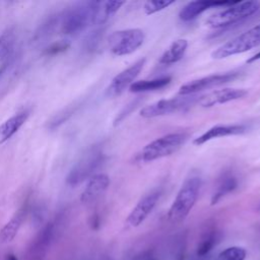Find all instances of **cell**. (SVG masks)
<instances>
[{
    "label": "cell",
    "instance_id": "4",
    "mask_svg": "<svg viewBox=\"0 0 260 260\" xmlns=\"http://www.w3.org/2000/svg\"><path fill=\"white\" fill-rule=\"evenodd\" d=\"M259 9V1L234 2L233 4L223 7L222 10L211 14L206 19V24L212 28H222L231 26L252 16Z\"/></svg>",
    "mask_w": 260,
    "mask_h": 260
},
{
    "label": "cell",
    "instance_id": "20",
    "mask_svg": "<svg viewBox=\"0 0 260 260\" xmlns=\"http://www.w3.org/2000/svg\"><path fill=\"white\" fill-rule=\"evenodd\" d=\"M27 213V205H23L20 207L15 214L7 221L4 226L0 231V241L2 243H9L11 242L15 236L17 235L24 218Z\"/></svg>",
    "mask_w": 260,
    "mask_h": 260
},
{
    "label": "cell",
    "instance_id": "26",
    "mask_svg": "<svg viewBox=\"0 0 260 260\" xmlns=\"http://www.w3.org/2000/svg\"><path fill=\"white\" fill-rule=\"evenodd\" d=\"M70 47V43L66 40H60L58 42H55L53 44H51L50 46H48L43 54L45 56H55V55H58L60 53H63L65 52L68 48Z\"/></svg>",
    "mask_w": 260,
    "mask_h": 260
},
{
    "label": "cell",
    "instance_id": "19",
    "mask_svg": "<svg viewBox=\"0 0 260 260\" xmlns=\"http://www.w3.org/2000/svg\"><path fill=\"white\" fill-rule=\"evenodd\" d=\"M60 20H61V13H55L49 15L47 18L43 20V22L38 26L36 29L31 42L36 45H40L44 42H46L48 39H50L58 26H60Z\"/></svg>",
    "mask_w": 260,
    "mask_h": 260
},
{
    "label": "cell",
    "instance_id": "24",
    "mask_svg": "<svg viewBox=\"0 0 260 260\" xmlns=\"http://www.w3.org/2000/svg\"><path fill=\"white\" fill-rule=\"evenodd\" d=\"M247 252L241 247H229L219 253L217 260H245Z\"/></svg>",
    "mask_w": 260,
    "mask_h": 260
},
{
    "label": "cell",
    "instance_id": "22",
    "mask_svg": "<svg viewBox=\"0 0 260 260\" xmlns=\"http://www.w3.org/2000/svg\"><path fill=\"white\" fill-rule=\"evenodd\" d=\"M188 48V42L184 39L174 41L170 47L162 53L158 62L162 65H171L179 62L185 55Z\"/></svg>",
    "mask_w": 260,
    "mask_h": 260
},
{
    "label": "cell",
    "instance_id": "18",
    "mask_svg": "<svg viewBox=\"0 0 260 260\" xmlns=\"http://www.w3.org/2000/svg\"><path fill=\"white\" fill-rule=\"evenodd\" d=\"M28 116L29 111L23 110L21 112L16 113L12 117L5 120L2 124H0V145L6 142L19 130V128L27 120Z\"/></svg>",
    "mask_w": 260,
    "mask_h": 260
},
{
    "label": "cell",
    "instance_id": "7",
    "mask_svg": "<svg viewBox=\"0 0 260 260\" xmlns=\"http://www.w3.org/2000/svg\"><path fill=\"white\" fill-rule=\"evenodd\" d=\"M144 32L140 28H127L113 31L107 39L109 50L116 56L134 53L144 42Z\"/></svg>",
    "mask_w": 260,
    "mask_h": 260
},
{
    "label": "cell",
    "instance_id": "21",
    "mask_svg": "<svg viewBox=\"0 0 260 260\" xmlns=\"http://www.w3.org/2000/svg\"><path fill=\"white\" fill-rule=\"evenodd\" d=\"M16 41H17V34L14 27H9L0 35V63L1 64L16 54L15 52Z\"/></svg>",
    "mask_w": 260,
    "mask_h": 260
},
{
    "label": "cell",
    "instance_id": "12",
    "mask_svg": "<svg viewBox=\"0 0 260 260\" xmlns=\"http://www.w3.org/2000/svg\"><path fill=\"white\" fill-rule=\"evenodd\" d=\"M159 196L160 190L153 189L149 191L147 194H145L143 197H141L140 200L132 209V211L130 212V214L128 215L126 219L127 224L132 228L140 225L155 207L159 199Z\"/></svg>",
    "mask_w": 260,
    "mask_h": 260
},
{
    "label": "cell",
    "instance_id": "15",
    "mask_svg": "<svg viewBox=\"0 0 260 260\" xmlns=\"http://www.w3.org/2000/svg\"><path fill=\"white\" fill-rule=\"evenodd\" d=\"M110 178L106 174H95L87 182L80 195L83 204H91L96 201L109 188Z\"/></svg>",
    "mask_w": 260,
    "mask_h": 260
},
{
    "label": "cell",
    "instance_id": "3",
    "mask_svg": "<svg viewBox=\"0 0 260 260\" xmlns=\"http://www.w3.org/2000/svg\"><path fill=\"white\" fill-rule=\"evenodd\" d=\"M189 135L185 132H173L146 144L136 155V159L140 162H149L178 151L187 141Z\"/></svg>",
    "mask_w": 260,
    "mask_h": 260
},
{
    "label": "cell",
    "instance_id": "28",
    "mask_svg": "<svg viewBox=\"0 0 260 260\" xmlns=\"http://www.w3.org/2000/svg\"><path fill=\"white\" fill-rule=\"evenodd\" d=\"M74 112V107H68L66 108L64 111L60 112L59 114H57L49 123V127L51 129H55L56 127L60 126L62 123H64L66 120H68V118L73 114Z\"/></svg>",
    "mask_w": 260,
    "mask_h": 260
},
{
    "label": "cell",
    "instance_id": "5",
    "mask_svg": "<svg viewBox=\"0 0 260 260\" xmlns=\"http://www.w3.org/2000/svg\"><path fill=\"white\" fill-rule=\"evenodd\" d=\"M105 153L100 145L91 146L73 166L66 177V183L75 187L85 180H89L95 171L103 165Z\"/></svg>",
    "mask_w": 260,
    "mask_h": 260
},
{
    "label": "cell",
    "instance_id": "31",
    "mask_svg": "<svg viewBox=\"0 0 260 260\" xmlns=\"http://www.w3.org/2000/svg\"><path fill=\"white\" fill-rule=\"evenodd\" d=\"M99 224H100V219H99V216L98 214H93L90 218V225L93 230H96L99 228Z\"/></svg>",
    "mask_w": 260,
    "mask_h": 260
},
{
    "label": "cell",
    "instance_id": "14",
    "mask_svg": "<svg viewBox=\"0 0 260 260\" xmlns=\"http://www.w3.org/2000/svg\"><path fill=\"white\" fill-rule=\"evenodd\" d=\"M248 127L243 124H229V125H215L208 130H206L203 134L198 136L194 139L193 144L199 146L202 145L210 140L219 138V137H226V136H234V135H241L246 133Z\"/></svg>",
    "mask_w": 260,
    "mask_h": 260
},
{
    "label": "cell",
    "instance_id": "1",
    "mask_svg": "<svg viewBox=\"0 0 260 260\" xmlns=\"http://www.w3.org/2000/svg\"><path fill=\"white\" fill-rule=\"evenodd\" d=\"M102 1H80L61 13L60 29L66 36H76L96 23Z\"/></svg>",
    "mask_w": 260,
    "mask_h": 260
},
{
    "label": "cell",
    "instance_id": "30",
    "mask_svg": "<svg viewBox=\"0 0 260 260\" xmlns=\"http://www.w3.org/2000/svg\"><path fill=\"white\" fill-rule=\"evenodd\" d=\"M17 58V54H15L13 57H11L10 59H8L7 61H5L4 63H2L0 65V80L5 76L6 73H8V71L13 67L15 61Z\"/></svg>",
    "mask_w": 260,
    "mask_h": 260
},
{
    "label": "cell",
    "instance_id": "2",
    "mask_svg": "<svg viewBox=\"0 0 260 260\" xmlns=\"http://www.w3.org/2000/svg\"><path fill=\"white\" fill-rule=\"evenodd\" d=\"M202 186V179L198 174H191L182 184L169 211L168 219L172 223L183 221L194 207Z\"/></svg>",
    "mask_w": 260,
    "mask_h": 260
},
{
    "label": "cell",
    "instance_id": "27",
    "mask_svg": "<svg viewBox=\"0 0 260 260\" xmlns=\"http://www.w3.org/2000/svg\"><path fill=\"white\" fill-rule=\"evenodd\" d=\"M215 239H216L215 234L209 233L199 244L198 249H197V255L202 257V256H205L206 254H208L215 244Z\"/></svg>",
    "mask_w": 260,
    "mask_h": 260
},
{
    "label": "cell",
    "instance_id": "29",
    "mask_svg": "<svg viewBox=\"0 0 260 260\" xmlns=\"http://www.w3.org/2000/svg\"><path fill=\"white\" fill-rule=\"evenodd\" d=\"M101 37H102V29L101 28H98V29L91 31V34L88 35L87 38L84 41V49L87 52L93 51L96 48V46L99 45Z\"/></svg>",
    "mask_w": 260,
    "mask_h": 260
},
{
    "label": "cell",
    "instance_id": "32",
    "mask_svg": "<svg viewBox=\"0 0 260 260\" xmlns=\"http://www.w3.org/2000/svg\"><path fill=\"white\" fill-rule=\"evenodd\" d=\"M258 60H260V51H259L258 53H256L254 56L250 57V58L247 60V63H248V64H251V63L256 62V61H258Z\"/></svg>",
    "mask_w": 260,
    "mask_h": 260
},
{
    "label": "cell",
    "instance_id": "25",
    "mask_svg": "<svg viewBox=\"0 0 260 260\" xmlns=\"http://www.w3.org/2000/svg\"><path fill=\"white\" fill-rule=\"evenodd\" d=\"M174 2H175L174 0H149L145 2L143 6V10L145 14L151 15L160 10H164L165 8L172 5Z\"/></svg>",
    "mask_w": 260,
    "mask_h": 260
},
{
    "label": "cell",
    "instance_id": "16",
    "mask_svg": "<svg viewBox=\"0 0 260 260\" xmlns=\"http://www.w3.org/2000/svg\"><path fill=\"white\" fill-rule=\"evenodd\" d=\"M234 2L232 1H211V0H196L187 3L179 12V18L182 21H190L196 18L198 15L203 13L212 7H225Z\"/></svg>",
    "mask_w": 260,
    "mask_h": 260
},
{
    "label": "cell",
    "instance_id": "13",
    "mask_svg": "<svg viewBox=\"0 0 260 260\" xmlns=\"http://www.w3.org/2000/svg\"><path fill=\"white\" fill-rule=\"evenodd\" d=\"M248 90L244 88H223L211 91L199 99V105L203 108H211L229 102L245 98Z\"/></svg>",
    "mask_w": 260,
    "mask_h": 260
},
{
    "label": "cell",
    "instance_id": "33",
    "mask_svg": "<svg viewBox=\"0 0 260 260\" xmlns=\"http://www.w3.org/2000/svg\"><path fill=\"white\" fill-rule=\"evenodd\" d=\"M5 260H18V259L16 258L15 255H13V254H8V255L6 256V258H5Z\"/></svg>",
    "mask_w": 260,
    "mask_h": 260
},
{
    "label": "cell",
    "instance_id": "11",
    "mask_svg": "<svg viewBox=\"0 0 260 260\" xmlns=\"http://www.w3.org/2000/svg\"><path fill=\"white\" fill-rule=\"evenodd\" d=\"M56 228L57 221H51L48 222L39 232L26 250V260H43L46 257L49 247L55 236Z\"/></svg>",
    "mask_w": 260,
    "mask_h": 260
},
{
    "label": "cell",
    "instance_id": "35",
    "mask_svg": "<svg viewBox=\"0 0 260 260\" xmlns=\"http://www.w3.org/2000/svg\"><path fill=\"white\" fill-rule=\"evenodd\" d=\"M147 260H154V259H147Z\"/></svg>",
    "mask_w": 260,
    "mask_h": 260
},
{
    "label": "cell",
    "instance_id": "6",
    "mask_svg": "<svg viewBox=\"0 0 260 260\" xmlns=\"http://www.w3.org/2000/svg\"><path fill=\"white\" fill-rule=\"evenodd\" d=\"M260 45V23L247 31L228 41L211 53L213 59H223L237 54L245 53Z\"/></svg>",
    "mask_w": 260,
    "mask_h": 260
},
{
    "label": "cell",
    "instance_id": "8",
    "mask_svg": "<svg viewBox=\"0 0 260 260\" xmlns=\"http://www.w3.org/2000/svg\"><path fill=\"white\" fill-rule=\"evenodd\" d=\"M196 96L182 95L180 98L164 99L145 106L140 111V116L146 119L169 115L172 113L184 111L194 104Z\"/></svg>",
    "mask_w": 260,
    "mask_h": 260
},
{
    "label": "cell",
    "instance_id": "34",
    "mask_svg": "<svg viewBox=\"0 0 260 260\" xmlns=\"http://www.w3.org/2000/svg\"><path fill=\"white\" fill-rule=\"evenodd\" d=\"M255 210L257 211V212H260V201L257 203V205L255 206Z\"/></svg>",
    "mask_w": 260,
    "mask_h": 260
},
{
    "label": "cell",
    "instance_id": "9",
    "mask_svg": "<svg viewBox=\"0 0 260 260\" xmlns=\"http://www.w3.org/2000/svg\"><path fill=\"white\" fill-rule=\"evenodd\" d=\"M240 75H241V72L239 71H230L225 73L212 74V75H208L198 79H194L183 84L179 88L178 93L180 95H193L196 92H199L201 90L210 89L216 86L223 85L231 81H234Z\"/></svg>",
    "mask_w": 260,
    "mask_h": 260
},
{
    "label": "cell",
    "instance_id": "23",
    "mask_svg": "<svg viewBox=\"0 0 260 260\" xmlns=\"http://www.w3.org/2000/svg\"><path fill=\"white\" fill-rule=\"evenodd\" d=\"M171 80H172L171 76H161L153 79L138 80L132 83V85L129 87V90L131 92H136V93L157 90L167 86L171 82Z\"/></svg>",
    "mask_w": 260,
    "mask_h": 260
},
{
    "label": "cell",
    "instance_id": "17",
    "mask_svg": "<svg viewBox=\"0 0 260 260\" xmlns=\"http://www.w3.org/2000/svg\"><path fill=\"white\" fill-rule=\"evenodd\" d=\"M238 186H239V180L237 176L231 171L224 172L218 178L214 192L211 196V200H210L211 205L217 204L223 197H225L230 193H233L238 188Z\"/></svg>",
    "mask_w": 260,
    "mask_h": 260
},
{
    "label": "cell",
    "instance_id": "10",
    "mask_svg": "<svg viewBox=\"0 0 260 260\" xmlns=\"http://www.w3.org/2000/svg\"><path fill=\"white\" fill-rule=\"evenodd\" d=\"M145 61V58H140L129 67L118 73L106 88V95L108 98H116L129 88L142 70Z\"/></svg>",
    "mask_w": 260,
    "mask_h": 260
}]
</instances>
